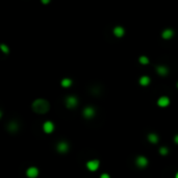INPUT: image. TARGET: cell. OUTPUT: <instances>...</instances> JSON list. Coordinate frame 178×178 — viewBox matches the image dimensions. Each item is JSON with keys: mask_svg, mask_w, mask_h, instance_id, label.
I'll use <instances>...</instances> for the list:
<instances>
[{"mask_svg": "<svg viewBox=\"0 0 178 178\" xmlns=\"http://www.w3.org/2000/svg\"><path fill=\"white\" fill-rule=\"evenodd\" d=\"M50 108V103L45 99H37L32 103V109L38 114H45Z\"/></svg>", "mask_w": 178, "mask_h": 178, "instance_id": "cell-1", "label": "cell"}, {"mask_svg": "<svg viewBox=\"0 0 178 178\" xmlns=\"http://www.w3.org/2000/svg\"><path fill=\"white\" fill-rule=\"evenodd\" d=\"M78 104V100L75 96H69L66 98V105L68 108H74Z\"/></svg>", "mask_w": 178, "mask_h": 178, "instance_id": "cell-2", "label": "cell"}, {"mask_svg": "<svg viewBox=\"0 0 178 178\" xmlns=\"http://www.w3.org/2000/svg\"><path fill=\"white\" fill-rule=\"evenodd\" d=\"M56 149L59 153H66V152H68V150H69V145H68L67 142H64V141L59 142V143L56 145Z\"/></svg>", "mask_w": 178, "mask_h": 178, "instance_id": "cell-3", "label": "cell"}, {"mask_svg": "<svg viewBox=\"0 0 178 178\" xmlns=\"http://www.w3.org/2000/svg\"><path fill=\"white\" fill-rule=\"evenodd\" d=\"M99 165H100V163H99L98 159H94V161H90L87 163V167L88 169H89L90 171H92V172H94V171H96L97 169L99 168Z\"/></svg>", "mask_w": 178, "mask_h": 178, "instance_id": "cell-4", "label": "cell"}, {"mask_svg": "<svg viewBox=\"0 0 178 178\" xmlns=\"http://www.w3.org/2000/svg\"><path fill=\"white\" fill-rule=\"evenodd\" d=\"M83 116L84 118L87 119H91L95 116V108L92 106H87L83 109Z\"/></svg>", "mask_w": 178, "mask_h": 178, "instance_id": "cell-5", "label": "cell"}, {"mask_svg": "<svg viewBox=\"0 0 178 178\" xmlns=\"http://www.w3.org/2000/svg\"><path fill=\"white\" fill-rule=\"evenodd\" d=\"M136 166L140 167V168H145L148 165V159L145 156H138L136 158Z\"/></svg>", "mask_w": 178, "mask_h": 178, "instance_id": "cell-6", "label": "cell"}, {"mask_svg": "<svg viewBox=\"0 0 178 178\" xmlns=\"http://www.w3.org/2000/svg\"><path fill=\"white\" fill-rule=\"evenodd\" d=\"M26 175H27L29 178H35L38 175H39V170H38L35 167H30V168H28L27 171H26Z\"/></svg>", "mask_w": 178, "mask_h": 178, "instance_id": "cell-7", "label": "cell"}, {"mask_svg": "<svg viewBox=\"0 0 178 178\" xmlns=\"http://www.w3.org/2000/svg\"><path fill=\"white\" fill-rule=\"evenodd\" d=\"M43 129H44V131L46 134H51L52 131L54 130V125H53L52 122L47 121V122H45L44 125H43Z\"/></svg>", "mask_w": 178, "mask_h": 178, "instance_id": "cell-8", "label": "cell"}, {"mask_svg": "<svg viewBox=\"0 0 178 178\" xmlns=\"http://www.w3.org/2000/svg\"><path fill=\"white\" fill-rule=\"evenodd\" d=\"M157 104L161 107H166V106H168L169 104H170V99H169L168 97H166V96H163V97H161V98L158 99Z\"/></svg>", "mask_w": 178, "mask_h": 178, "instance_id": "cell-9", "label": "cell"}, {"mask_svg": "<svg viewBox=\"0 0 178 178\" xmlns=\"http://www.w3.org/2000/svg\"><path fill=\"white\" fill-rule=\"evenodd\" d=\"M156 71H157V73L161 75V76H166V75L168 74L169 70H168V68L165 67V66H157V67H156Z\"/></svg>", "mask_w": 178, "mask_h": 178, "instance_id": "cell-10", "label": "cell"}, {"mask_svg": "<svg viewBox=\"0 0 178 178\" xmlns=\"http://www.w3.org/2000/svg\"><path fill=\"white\" fill-rule=\"evenodd\" d=\"M114 33L116 37H123L124 33H125V30H124L123 27H121V26H117V27L114 28Z\"/></svg>", "mask_w": 178, "mask_h": 178, "instance_id": "cell-11", "label": "cell"}, {"mask_svg": "<svg viewBox=\"0 0 178 178\" xmlns=\"http://www.w3.org/2000/svg\"><path fill=\"white\" fill-rule=\"evenodd\" d=\"M18 128H19V125H18L17 122H10V124H8V129L10 132H17Z\"/></svg>", "mask_w": 178, "mask_h": 178, "instance_id": "cell-12", "label": "cell"}, {"mask_svg": "<svg viewBox=\"0 0 178 178\" xmlns=\"http://www.w3.org/2000/svg\"><path fill=\"white\" fill-rule=\"evenodd\" d=\"M173 35H174V32L172 29H166V30H163V38L166 40H169L173 37Z\"/></svg>", "mask_w": 178, "mask_h": 178, "instance_id": "cell-13", "label": "cell"}, {"mask_svg": "<svg viewBox=\"0 0 178 178\" xmlns=\"http://www.w3.org/2000/svg\"><path fill=\"white\" fill-rule=\"evenodd\" d=\"M150 83V78L148 76H142L140 78V84L141 86H144V87H146L148 84Z\"/></svg>", "mask_w": 178, "mask_h": 178, "instance_id": "cell-14", "label": "cell"}, {"mask_svg": "<svg viewBox=\"0 0 178 178\" xmlns=\"http://www.w3.org/2000/svg\"><path fill=\"white\" fill-rule=\"evenodd\" d=\"M148 141L152 144H156L158 142V136L155 134H148Z\"/></svg>", "mask_w": 178, "mask_h": 178, "instance_id": "cell-15", "label": "cell"}, {"mask_svg": "<svg viewBox=\"0 0 178 178\" xmlns=\"http://www.w3.org/2000/svg\"><path fill=\"white\" fill-rule=\"evenodd\" d=\"M71 84H72V80H71V79L65 78V79H63V80H62V86L64 88H69Z\"/></svg>", "mask_w": 178, "mask_h": 178, "instance_id": "cell-16", "label": "cell"}, {"mask_svg": "<svg viewBox=\"0 0 178 178\" xmlns=\"http://www.w3.org/2000/svg\"><path fill=\"white\" fill-rule=\"evenodd\" d=\"M140 63L143 65H147L149 63V59L146 56H141L140 57Z\"/></svg>", "mask_w": 178, "mask_h": 178, "instance_id": "cell-17", "label": "cell"}, {"mask_svg": "<svg viewBox=\"0 0 178 178\" xmlns=\"http://www.w3.org/2000/svg\"><path fill=\"white\" fill-rule=\"evenodd\" d=\"M159 153H161V155H166V154H168V148H166V147H161V148L159 149Z\"/></svg>", "mask_w": 178, "mask_h": 178, "instance_id": "cell-18", "label": "cell"}, {"mask_svg": "<svg viewBox=\"0 0 178 178\" xmlns=\"http://www.w3.org/2000/svg\"><path fill=\"white\" fill-rule=\"evenodd\" d=\"M0 49L2 50L4 53H8V52H10V49H8V47H6L5 45H0Z\"/></svg>", "mask_w": 178, "mask_h": 178, "instance_id": "cell-19", "label": "cell"}, {"mask_svg": "<svg viewBox=\"0 0 178 178\" xmlns=\"http://www.w3.org/2000/svg\"><path fill=\"white\" fill-rule=\"evenodd\" d=\"M100 178H111V177H109L108 174H105V173H104V174H102V175L100 176Z\"/></svg>", "mask_w": 178, "mask_h": 178, "instance_id": "cell-20", "label": "cell"}, {"mask_svg": "<svg viewBox=\"0 0 178 178\" xmlns=\"http://www.w3.org/2000/svg\"><path fill=\"white\" fill-rule=\"evenodd\" d=\"M174 141H175L176 144H178V134H177V136H174Z\"/></svg>", "mask_w": 178, "mask_h": 178, "instance_id": "cell-21", "label": "cell"}, {"mask_svg": "<svg viewBox=\"0 0 178 178\" xmlns=\"http://www.w3.org/2000/svg\"><path fill=\"white\" fill-rule=\"evenodd\" d=\"M42 2H43V3H48L49 1H48V0H44V1H42Z\"/></svg>", "mask_w": 178, "mask_h": 178, "instance_id": "cell-22", "label": "cell"}, {"mask_svg": "<svg viewBox=\"0 0 178 178\" xmlns=\"http://www.w3.org/2000/svg\"><path fill=\"white\" fill-rule=\"evenodd\" d=\"M175 178H178V173H177V174H176V175H175Z\"/></svg>", "mask_w": 178, "mask_h": 178, "instance_id": "cell-23", "label": "cell"}, {"mask_svg": "<svg viewBox=\"0 0 178 178\" xmlns=\"http://www.w3.org/2000/svg\"><path fill=\"white\" fill-rule=\"evenodd\" d=\"M177 87H178V83H177Z\"/></svg>", "mask_w": 178, "mask_h": 178, "instance_id": "cell-24", "label": "cell"}]
</instances>
